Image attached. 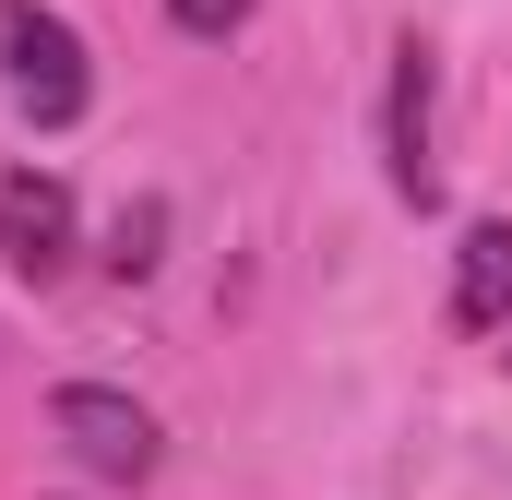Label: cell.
I'll list each match as a JSON object with an SVG mask.
<instances>
[{
    "instance_id": "6da1fadb",
    "label": "cell",
    "mask_w": 512,
    "mask_h": 500,
    "mask_svg": "<svg viewBox=\"0 0 512 500\" xmlns=\"http://www.w3.org/2000/svg\"><path fill=\"white\" fill-rule=\"evenodd\" d=\"M0 96L36 131H72L96 108V60H84V36H72L48 0H0Z\"/></svg>"
},
{
    "instance_id": "7a4b0ae2",
    "label": "cell",
    "mask_w": 512,
    "mask_h": 500,
    "mask_svg": "<svg viewBox=\"0 0 512 500\" xmlns=\"http://www.w3.org/2000/svg\"><path fill=\"white\" fill-rule=\"evenodd\" d=\"M48 429H60V453H72L84 477H108V489H143V477H155V417H143L131 393H108V381H60Z\"/></svg>"
},
{
    "instance_id": "3957f363",
    "label": "cell",
    "mask_w": 512,
    "mask_h": 500,
    "mask_svg": "<svg viewBox=\"0 0 512 500\" xmlns=\"http://www.w3.org/2000/svg\"><path fill=\"white\" fill-rule=\"evenodd\" d=\"M72 250H84L72 191H60L48 167H12V179H0V262H12L24 286H60V274H72Z\"/></svg>"
},
{
    "instance_id": "277c9868",
    "label": "cell",
    "mask_w": 512,
    "mask_h": 500,
    "mask_svg": "<svg viewBox=\"0 0 512 500\" xmlns=\"http://www.w3.org/2000/svg\"><path fill=\"white\" fill-rule=\"evenodd\" d=\"M382 179H393V203H441V155H429V48L405 36L393 48V96H382Z\"/></svg>"
},
{
    "instance_id": "5b68a950",
    "label": "cell",
    "mask_w": 512,
    "mask_h": 500,
    "mask_svg": "<svg viewBox=\"0 0 512 500\" xmlns=\"http://www.w3.org/2000/svg\"><path fill=\"white\" fill-rule=\"evenodd\" d=\"M453 322H465V334H501L512 322V227L501 215L453 239Z\"/></svg>"
},
{
    "instance_id": "8992f818",
    "label": "cell",
    "mask_w": 512,
    "mask_h": 500,
    "mask_svg": "<svg viewBox=\"0 0 512 500\" xmlns=\"http://www.w3.org/2000/svg\"><path fill=\"white\" fill-rule=\"evenodd\" d=\"M167 24H179V36H203V48H227V36L251 24V0H167Z\"/></svg>"
},
{
    "instance_id": "52a82bcc",
    "label": "cell",
    "mask_w": 512,
    "mask_h": 500,
    "mask_svg": "<svg viewBox=\"0 0 512 500\" xmlns=\"http://www.w3.org/2000/svg\"><path fill=\"white\" fill-rule=\"evenodd\" d=\"M155 227H167L155 203H143V215H120V250H108V262H120V274H155Z\"/></svg>"
}]
</instances>
